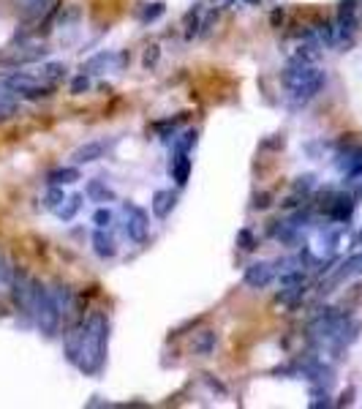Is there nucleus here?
I'll list each match as a JSON object with an SVG mask.
<instances>
[{"mask_svg": "<svg viewBox=\"0 0 362 409\" xmlns=\"http://www.w3.org/2000/svg\"><path fill=\"white\" fill-rule=\"evenodd\" d=\"M93 251L101 257V260H112L117 254V246H115V237L106 232V229H98L93 232Z\"/></svg>", "mask_w": 362, "mask_h": 409, "instance_id": "obj_14", "label": "nucleus"}, {"mask_svg": "<svg viewBox=\"0 0 362 409\" xmlns=\"http://www.w3.org/2000/svg\"><path fill=\"white\" fill-rule=\"evenodd\" d=\"M237 246H240L242 251H254V248H256V235H254L251 229H240V232H237Z\"/></svg>", "mask_w": 362, "mask_h": 409, "instance_id": "obj_29", "label": "nucleus"}, {"mask_svg": "<svg viewBox=\"0 0 362 409\" xmlns=\"http://www.w3.org/2000/svg\"><path fill=\"white\" fill-rule=\"evenodd\" d=\"M88 91H90V74L82 71L79 77L71 80V93H74V96H82V93H88Z\"/></svg>", "mask_w": 362, "mask_h": 409, "instance_id": "obj_30", "label": "nucleus"}, {"mask_svg": "<svg viewBox=\"0 0 362 409\" xmlns=\"http://www.w3.org/2000/svg\"><path fill=\"white\" fill-rule=\"evenodd\" d=\"M66 361L77 365L85 376H95L106 365V352H109V319L104 311H93L88 319L74 325L66 333Z\"/></svg>", "mask_w": 362, "mask_h": 409, "instance_id": "obj_1", "label": "nucleus"}, {"mask_svg": "<svg viewBox=\"0 0 362 409\" xmlns=\"http://www.w3.org/2000/svg\"><path fill=\"white\" fill-rule=\"evenodd\" d=\"M19 112V96L8 88L0 91V120H8Z\"/></svg>", "mask_w": 362, "mask_h": 409, "instance_id": "obj_18", "label": "nucleus"}, {"mask_svg": "<svg viewBox=\"0 0 362 409\" xmlns=\"http://www.w3.org/2000/svg\"><path fill=\"white\" fill-rule=\"evenodd\" d=\"M360 243H362V232H360Z\"/></svg>", "mask_w": 362, "mask_h": 409, "instance_id": "obj_37", "label": "nucleus"}, {"mask_svg": "<svg viewBox=\"0 0 362 409\" xmlns=\"http://www.w3.org/2000/svg\"><path fill=\"white\" fill-rule=\"evenodd\" d=\"M79 14H82L79 6H68V11H63V14L57 17V25H60V28H68V25H74V22L79 19Z\"/></svg>", "mask_w": 362, "mask_h": 409, "instance_id": "obj_31", "label": "nucleus"}, {"mask_svg": "<svg viewBox=\"0 0 362 409\" xmlns=\"http://www.w3.org/2000/svg\"><path fill=\"white\" fill-rule=\"evenodd\" d=\"M191 170H193V161H191V153H175L169 158V175L178 185H185L188 178H191Z\"/></svg>", "mask_w": 362, "mask_h": 409, "instance_id": "obj_12", "label": "nucleus"}, {"mask_svg": "<svg viewBox=\"0 0 362 409\" xmlns=\"http://www.w3.org/2000/svg\"><path fill=\"white\" fill-rule=\"evenodd\" d=\"M63 202H66V191H63V185H49V188H46V197H44V208L57 210Z\"/></svg>", "mask_w": 362, "mask_h": 409, "instance_id": "obj_24", "label": "nucleus"}, {"mask_svg": "<svg viewBox=\"0 0 362 409\" xmlns=\"http://www.w3.org/2000/svg\"><path fill=\"white\" fill-rule=\"evenodd\" d=\"M123 213H126V235L134 243H144L147 232H150V216L144 208H139L134 202H123Z\"/></svg>", "mask_w": 362, "mask_h": 409, "instance_id": "obj_5", "label": "nucleus"}, {"mask_svg": "<svg viewBox=\"0 0 362 409\" xmlns=\"http://www.w3.org/2000/svg\"><path fill=\"white\" fill-rule=\"evenodd\" d=\"M82 181V172H79V167L77 164H71V167H57V170H52L49 175H46V185H71V183Z\"/></svg>", "mask_w": 362, "mask_h": 409, "instance_id": "obj_15", "label": "nucleus"}, {"mask_svg": "<svg viewBox=\"0 0 362 409\" xmlns=\"http://www.w3.org/2000/svg\"><path fill=\"white\" fill-rule=\"evenodd\" d=\"M112 221H115V213H112L109 208H104V205H101V208L93 213V224H95L98 229H109V224H112Z\"/></svg>", "mask_w": 362, "mask_h": 409, "instance_id": "obj_27", "label": "nucleus"}, {"mask_svg": "<svg viewBox=\"0 0 362 409\" xmlns=\"http://www.w3.org/2000/svg\"><path fill=\"white\" fill-rule=\"evenodd\" d=\"M311 396H314V399L308 401V407H311V409H327V407H332V404H335V401L330 399V393H327L324 388H316V390H314Z\"/></svg>", "mask_w": 362, "mask_h": 409, "instance_id": "obj_26", "label": "nucleus"}, {"mask_svg": "<svg viewBox=\"0 0 362 409\" xmlns=\"http://www.w3.org/2000/svg\"><path fill=\"white\" fill-rule=\"evenodd\" d=\"M314 188H316V175H300V178L294 181V191L303 194V197H308Z\"/></svg>", "mask_w": 362, "mask_h": 409, "instance_id": "obj_28", "label": "nucleus"}, {"mask_svg": "<svg viewBox=\"0 0 362 409\" xmlns=\"http://www.w3.org/2000/svg\"><path fill=\"white\" fill-rule=\"evenodd\" d=\"M196 139H199V131H196V129H185L182 134L172 136V150H175V153H191L193 145H196Z\"/></svg>", "mask_w": 362, "mask_h": 409, "instance_id": "obj_21", "label": "nucleus"}, {"mask_svg": "<svg viewBox=\"0 0 362 409\" xmlns=\"http://www.w3.org/2000/svg\"><path fill=\"white\" fill-rule=\"evenodd\" d=\"M164 11H166V3H161V0L147 3V6H142V11H139V22H142V25H153L155 19L164 17Z\"/></svg>", "mask_w": 362, "mask_h": 409, "instance_id": "obj_22", "label": "nucleus"}, {"mask_svg": "<svg viewBox=\"0 0 362 409\" xmlns=\"http://www.w3.org/2000/svg\"><path fill=\"white\" fill-rule=\"evenodd\" d=\"M28 317L39 325V330L44 336H55L57 333V325L63 319L57 303H55V298H52V289L46 284H41L39 278H33V295H30V314Z\"/></svg>", "mask_w": 362, "mask_h": 409, "instance_id": "obj_3", "label": "nucleus"}, {"mask_svg": "<svg viewBox=\"0 0 362 409\" xmlns=\"http://www.w3.org/2000/svg\"><path fill=\"white\" fill-rule=\"evenodd\" d=\"M52 298H55V303H57V309H60L63 317L74 309V289L66 281H55L52 284Z\"/></svg>", "mask_w": 362, "mask_h": 409, "instance_id": "obj_16", "label": "nucleus"}, {"mask_svg": "<svg viewBox=\"0 0 362 409\" xmlns=\"http://www.w3.org/2000/svg\"><path fill=\"white\" fill-rule=\"evenodd\" d=\"M3 88L14 91L19 98H28V101H39V98H46L52 93V85H41V80H36L33 74L28 71H17V74H8L3 80Z\"/></svg>", "mask_w": 362, "mask_h": 409, "instance_id": "obj_4", "label": "nucleus"}, {"mask_svg": "<svg viewBox=\"0 0 362 409\" xmlns=\"http://www.w3.org/2000/svg\"><path fill=\"white\" fill-rule=\"evenodd\" d=\"M158 57H161V49H158V44L147 46V52H144V66L150 69V66H155L158 63Z\"/></svg>", "mask_w": 362, "mask_h": 409, "instance_id": "obj_32", "label": "nucleus"}, {"mask_svg": "<svg viewBox=\"0 0 362 409\" xmlns=\"http://www.w3.org/2000/svg\"><path fill=\"white\" fill-rule=\"evenodd\" d=\"M180 120H182V118H175V120H172V118H169V120H158L153 129L158 131V136H161V139H172V136H175V131H178V126H180Z\"/></svg>", "mask_w": 362, "mask_h": 409, "instance_id": "obj_25", "label": "nucleus"}, {"mask_svg": "<svg viewBox=\"0 0 362 409\" xmlns=\"http://www.w3.org/2000/svg\"><path fill=\"white\" fill-rule=\"evenodd\" d=\"M280 80H283V88L289 91V98H292L294 107L308 104L327 85V74L318 69V63H294V60H289Z\"/></svg>", "mask_w": 362, "mask_h": 409, "instance_id": "obj_2", "label": "nucleus"}, {"mask_svg": "<svg viewBox=\"0 0 362 409\" xmlns=\"http://www.w3.org/2000/svg\"><path fill=\"white\" fill-rule=\"evenodd\" d=\"M303 295H305V284H286V287H280V292H278V303L294 306V303L303 300Z\"/></svg>", "mask_w": 362, "mask_h": 409, "instance_id": "obj_20", "label": "nucleus"}, {"mask_svg": "<svg viewBox=\"0 0 362 409\" xmlns=\"http://www.w3.org/2000/svg\"><path fill=\"white\" fill-rule=\"evenodd\" d=\"M216 344H218V333L210 330V327L193 333V338H191V349H193V355H199V358H210V355L216 352Z\"/></svg>", "mask_w": 362, "mask_h": 409, "instance_id": "obj_11", "label": "nucleus"}, {"mask_svg": "<svg viewBox=\"0 0 362 409\" xmlns=\"http://www.w3.org/2000/svg\"><path fill=\"white\" fill-rule=\"evenodd\" d=\"M85 194H88V199H90V202H98V205H109V202H115V199H117L115 188H109L106 181H101V178H93V181H88V185H85Z\"/></svg>", "mask_w": 362, "mask_h": 409, "instance_id": "obj_13", "label": "nucleus"}, {"mask_svg": "<svg viewBox=\"0 0 362 409\" xmlns=\"http://www.w3.org/2000/svg\"><path fill=\"white\" fill-rule=\"evenodd\" d=\"M46 55H49L46 46H19V49L8 57V63H39V60H44Z\"/></svg>", "mask_w": 362, "mask_h": 409, "instance_id": "obj_17", "label": "nucleus"}, {"mask_svg": "<svg viewBox=\"0 0 362 409\" xmlns=\"http://www.w3.org/2000/svg\"><path fill=\"white\" fill-rule=\"evenodd\" d=\"M106 150H109L106 139H90V142L79 145V147L71 153V161H74L77 167H82V164H93V161L104 158V153H106Z\"/></svg>", "mask_w": 362, "mask_h": 409, "instance_id": "obj_8", "label": "nucleus"}, {"mask_svg": "<svg viewBox=\"0 0 362 409\" xmlns=\"http://www.w3.org/2000/svg\"><path fill=\"white\" fill-rule=\"evenodd\" d=\"M283 19H286V14H283L280 8H275V11L270 14V22L275 25V28H280V25H283Z\"/></svg>", "mask_w": 362, "mask_h": 409, "instance_id": "obj_35", "label": "nucleus"}, {"mask_svg": "<svg viewBox=\"0 0 362 409\" xmlns=\"http://www.w3.org/2000/svg\"><path fill=\"white\" fill-rule=\"evenodd\" d=\"M66 77V63H44L41 69H39V80H44V82H57V80H63Z\"/></svg>", "mask_w": 362, "mask_h": 409, "instance_id": "obj_23", "label": "nucleus"}, {"mask_svg": "<svg viewBox=\"0 0 362 409\" xmlns=\"http://www.w3.org/2000/svg\"><path fill=\"white\" fill-rule=\"evenodd\" d=\"M204 382H207V385H210V390H218V393H221V396H227V388H224V385H221V382H218V379H213V376H210V374H204Z\"/></svg>", "mask_w": 362, "mask_h": 409, "instance_id": "obj_34", "label": "nucleus"}, {"mask_svg": "<svg viewBox=\"0 0 362 409\" xmlns=\"http://www.w3.org/2000/svg\"><path fill=\"white\" fill-rule=\"evenodd\" d=\"M175 205H178V194L169 191V188H158L153 194V202H150L155 219H169V213L175 210Z\"/></svg>", "mask_w": 362, "mask_h": 409, "instance_id": "obj_10", "label": "nucleus"}, {"mask_svg": "<svg viewBox=\"0 0 362 409\" xmlns=\"http://www.w3.org/2000/svg\"><path fill=\"white\" fill-rule=\"evenodd\" d=\"M79 208H82V197H79V194L66 197V202L57 208V219H60L63 224H68V221H74V216L79 213Z\"/></svg>", "mask_w": 362, "mask_h": 409, "instance_id": "obj_19", "label": "nucleus"}, {"mask_svg": "<svg viewBox=\"0 0 362 409\" xmlns=\"http://www.w3.org/2000/svg\"><path fill=\"white\" fill-rule=\"evenodd\" d=\"M254 208H256V210L270 208V194H256V197H254Z\"/></svg>", "mask_w": 362, "mask_h": 409, "instance_id": "obj_33", "label": "nucleus"}, {"mask_svg": "<svg viewBox=\"0 0 362 409\" xmlns=\"http://www.w3.org/2000/svg\"><path fill=\"white\" fill-rule=\"evenodd\" d=\"M227 3H231V0H227ZM242 3H248V6H259L262 0H242Z\"/></svg>", "mask_w": 362, "mask_h": 409, "instance_id": "obj_36", "label": "nucleus"}, {"mask_svg": "<svg viewBox=\"0 0 362 409\" xmlns=\"http://www.w3.org/2000/svg\"><path fill=\"white\" fill-rule=\"evenodd\" d=\"M275 262H265V260H259V262H251L248 268H245V275H242V281H245V287H251V289H265V287H270L272 278H275Z\"/></svg>", "mask_w": 362, "mask_h": 409, "instance_id": "obj_6", "label": "nucleus"}, {"mask_svg": "<svg viewBox=\"0 0 362 409\" xmlns=\"http://www.w3.org/2000/svg\"><path fill=\"white\" fill-rule=\"evenodd\" d=\"M126 60V55H115V52H109V49H104V52H98V55H93L90 60L82 66V71L85 74H104L106 69H117L120 63Z\"/></svg>", "mask_w": 362, "mask_h": 409, "instance_id": "obj_9", "label": "nucleus"}, {"mask_svg": "<svg viewBox=\"0 0 362 409\" xmlns=\"http://www.w3.org/2000/svg\"><path fill=\"white\" fill-rule=\"evenodd\" d=\"M354 208H357V202H354L352 194H332L327 199V216L338 224H346L354 216Z\"/></svg>", "mask_w": 362, "mask_h": 409, "instance_id": "obj_7", "label": "nucleus"}]
</instances>
